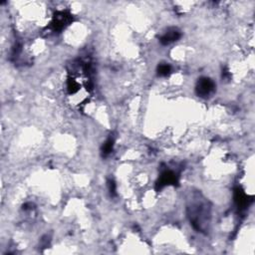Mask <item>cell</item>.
<instances>
[{
	"label": "cell",
	"instance_id": "5b68a950",
	"mask_svg": "<svg viewBox=\"0 0 255 255\" xmlns=\"http://www.w3.org/2000/svg\"><path fill=\"white\" fill-rule=\"evenodd\" d=\"M253 201V196H248L244 191L237 186L234 190V202L240 210H244L249 207L250 203Z\"/></svg>",
	"mask_w": 255,
	"mask_h": 255
},
{
	"label": "cell",
	"instance_id": "8992f818",
	"mask_svg": "<svg viewBox=\"0 0 255 255\" xmlns=\"http://www.w3.org/2000/svg\"><path fill=\"white\" fill-rule=\"evenodd\" d=\"M181 36L180 31L178 28L171 27L168 28L160 38V42L163 45H168L175 41H178Z\"/></svg>",
	"mask_w": 255,
	"mask_h": 255
},
{
	"label": "cell",
	"instance_id": "7a4b0ae2",
	"mask_svg": "<svg viewBox=\"0 0 255 255\" xmlns=\"http://www.w3.org/2000/svg\"><path fill=\"white\" fill-rule=\"evenodd\" d=\"M72 22L73 15L69 11H57L54 14L52 21H51L49 25V29H51L53 32H60L64 30L67 26H69Z\"/></svg>",
	"mask_w": 255,
	"mask_h": 255
},
{
	"label": "cell",
	"instance_id": "52a82bcc",
	"mask_svg": "<svg viewBox=\"0 0 255 255\" xmlns=\"http://www.w3.org/2000/svg\"><path fill=\"white\" fill-rule=\"evenodd\" d=\"M114 145H115V139L113 135H110L107 141L105 142V144L103 145V147H102V156L104 158H107L109 155H111L114 149Z\"/></svg>",
	"mask_w": 255,
	"mask_h": 255
},
{
	"label": "cell",
	"instance_id": "3957f363",
	"mask_svg": "<svg viewBox=\"0 0 255 255\" xmlns=\"http://www.w3.org/2000/svg\"><path fill=\"white\" fill-rule=\"evenodd\" d=\"M179 183V175L172 169L165 168L161 173L159 180L156 184V189L158 192L162 191L165 186L177 185Z\"/></svg>",
	"mask_w": 255,
	"mask_h": 255
},
{
	"label": "cell",
	"instance_id": "277c9868",
	"mask_svg": "<svg viewBox=\"0 0 255 255\" xmlns=\"http://www.w3.org/2000/svg\"><path fill=\"white\" fill-rule=\"evenodd\" d=\"M214 90H215V84L210 78L202 77L198 79L195 87V92L198 97L207 98L210 96L214 92Z\"/></svg>",
	"mask_w": 255,
	"mask_h": 255
},
{
	"label": "cell",
	"instance_id": "6da1fadb",
	"mask_svg": "<svg viewBox=\"0 0 255 255\" xmlns=\"http://www.w3.org/2000/svg\"><path fill=\"white\" fill-rule=\"evenodd\" d=\"M188 215L193 226L198 231H205L210 223V210L207 202L195 201L188 207Z\"/></svg>",
	"mask_w": 255,
	"mask_h": 255
},
{
	"label": "cell",
	"instance_id": "ba28073f",
	"mask_svg": "<svg viewBox=\"0 0 255 255\" xmlns=\"http://www.w3.org/2000/svg\"><path fill=\"white\" fill-rule=\"evenodd\" d=\"M171 71H172V68L168 64L163 63V64L159 65V67H158V75L159 76H162V77L168 76L169 74H171Z\"/></svg>",
	"mask_w": 255,
	"mask_h": 255
},
{
	"label": "cell",
	"instance_id": "9c48e42d",
	"mask_svg": "<svg viewBox=\"0 0 255 255\" xmlns=\"http://www.w3.org/2000/svg\"><path fill=\"white\" fill-rule=\"evenodd\" d=\"M108 188H109V192L111 195L116 196L117 195V186H116V182L113 180H108Z\"/></svg>",
	"mask_w": 255,
	"mask_h": 255
}]
</instances>
